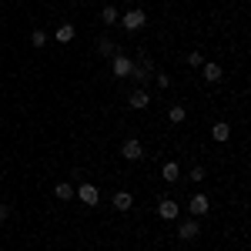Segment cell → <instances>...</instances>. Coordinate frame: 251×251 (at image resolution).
<instances>
[{"instance_id": "1", "label": "cell", "mask_w": 251, "mask_h": 251, "mask_svg": "<svg viewBox=\"0 0 251 251\" xmlns=\"http://www.w3.org/2000/svg\"><path fill=\"white\" fill-rule=\"evenodd\" d=\"M117 24H124V30H131V34H134V30H141V27L148 24V14H144L141 7H131V10H124V14H121Z\"/></svg>"}, {"instance_id": "4", "label": "cell", "mask_w": 251, "mask_h": 251, "mask_svg": "<svg viewBox=\"0 0 251 251\" xmlns=\"http://www.w3.org/2000/svg\"><path fill=\"white\" fill-rule=\"evenodd\" d=\"M188 211H191V218H204V214L211 211V201H208V194H194L191 201H188Z\"/></svg>"}, {"instance_id": "9", "label": "cell", "mask_w": 251, "mask_h": 251, "mask_svg": "<svg viewBox=\"0 0 251 251\" xmlns=\"http://www.w3.org/2000/svg\"><path fill=\"white\" fill-rule=\"evenodd\" d=\"M97 17H100V24H104V27H114L117 20H121V10H117L114 3H104V7H100V14H97Z\"/></svg>"}, {"instance_id": "23", "label": "cell", "mask_w": 251, "mask_h": 251, "mask_svg": "<svg viewBox=\"0 0 251 251\" xmlns=\"http://www.w3.org/2000/svg\"><path fill=\"white\" fill-rule=\"evenodd\" d=\"M7 218H10V208H7V204H0V221H7Z\"/></svg>"}, {"instance_id": "6", "label": "cell", "mask_w": 251, "mask_h": 251, "mask_svg": "<svg viewBox=\"0 0 251 251\" xmlns=\"http://www.w3.org/2000/svg\"><path fill=\"white\" fill-rule=\"evenodd\" d=\"M131 67H134V60H131V57H124V54H114V64H111L114 77H131Z\"/></svg>"}, {"instance_id": "24", "label": "cell", "mask_w": 251, "mask_h": 251, "mask_svg": "<svg viewBox=\"0 0 251 251\" xmlns=\"http://www.w3.org/2000/svg\"><path fill=\"white\" fill-rule=\"evenodd\" d=\"M241 3H248V0H241Z\"/></svg>"}, {"instance_id": "14", "label": "cell", "mask_w": 251, "mask_h": 251, "mask_svg": "<svg viewBox=\"0 0 251 251\" xmlns=\"http://www.w3.org/2000/svg\"><path fill=\"white\" fill-rule=\"evenodd\" d=\"M97 54H104V57H114L117 54V44L111 37H97Z\"/></svg>"}, {"instance_id": "20", "label": "cell", "mask_w": 251, "mask_h": 251, "mask_svg": "<svg viewBox=\"0 0 251 251\" xmlns=\"http://www.w3.org/2000/svg\"><path fill=\"white\" fill-rule=\"evenodd\" d=\"M30 44H34V47H44V44H47V34H44V30H34V34H30Z\"/></svg>"}, {"instance_id": "16", "label": "cell", "mask_w": 251, "mask_h": 251, "mask_svg": "<svg viewBox=\"0 0 251 251\" xmlns=\"http://www.w3.org/2000/svg\"><path fill=\"white\" fill-rule=\"evenodd\" d=\"M54 194H57L60 201H71V198H74V184H71V181H60L57 188H54Z\"/></svg>"}, {"instance_id": "22", "label": "cell", "mask_w": 251, "mask_h": 251, "mask_svg": "<svg viewBox=\"0 0 251 251\" xmlns=\"http://www.w3.org/2000/svg\"><path fill=\"white\" fill-rule=\"evenodd\" d=\"M157 87H171V77L168 74H157Z\"/></svg>"}, {"instance_id": "3", "label": "cell", "mask_w": 251, "mask_h": 251, "mask_svg": "<svg viewBox=\"0 0 251 251\" xmlns=\"http://www.w3.org/2000/svg\"><path fill=\"white\" fill-rule=\"evenodd\" d=\"M198 234H201V218H188V221L177 225V238L181 241H194Z\"/></svg>"}, {"instance_id": "12", "label": "cell", "mask_w": 251, "mask_h": 251, "mask_svg": "<svg viewBox=\"0 0 251 251\" xmlns=\"http://www.w3.org/2000/svg\"><path fill=\"white\" fill-rule=\"evenodd\" d=\"M211 137L214 141H231V124H228V121H214L211 124Z\"/></svg>"}, {"instance_id": "21", "label": "cell", "mask_w": 251, "mask_h": 251, "mask_svg": "<svg viewBox=\"0 0 251 251\" xmlns=\"http://www.w3.org/2000/svg\"><path fill=\"white\" fill-rule=\"evenodd\" d=\"M188 64H191V67H201V64H204V54H201V50H191V54H188Z\"/></svg>"}, {"instance_id": "7", "label": "cell", "mask_w": 251, "mask_h": 251, "mask_svg": "<svg viewBox=\"0 0 251 251\" xmlns=\"http://www.w3.org/2000/svg\"><path fill=\"white\" fill-rule=\"evenodd\" d=\"M177 211H181V208H177V201H174V198H161V201H157V214H161L164 221H174Z\"/></svg>"}, {"instance_id": "10", "label": "cell", "mask_w": 251, "mask_h": 251, "mask_svg": "<svg viewBox=\"0 0 251 251\" xmlns=\"http://www.w3.org/2000/svg\"><path fill=\"white\" fill-rule=\"evenodd\" d=\"M111 204H114L117 211H131V208H134V198H131V191H117L114 198H111Z\"/></svg>"}, {"instance_id": "17", "label": "cell", "mask_w": 251, "mask_h": 251, "mask_svg": "<svg viewBox=\"0 0 251 251\" xmlns=\"http://www.w3.org/2000/svg\"><path fill=\"white\" fill-rule=\"evenodd\" d=\"M201 67H204V80H208V84H218V80H221V67H218V64H201Z\"/></svg>"}, {"instance_id": "25", "label": "cell", "mask_w": 251, "mask_h": 251, "mask_svg": "<svg viewBox=\"0 0 251 251\" xmlns=\"http://www.w3.org/2000/svg\"><path fill=\"white\" fill-rule=\"evenodd\" d=\"M64 3H67V0H64Z\"/></svg>"}, {"instance_id": "19", "label": "cell", "mask_w": 251, "mask_h": 251, "mask_svg": "<svg viewBox=\"0 0 251 251\" xmlns=\"http://www.w3.org/2000/svg\"><path fill=\"white\" fill-rule=\"evenodd\" d=\"M188 181L201 184V181H204V168H201V164H194V168H191V174H188Z\"/></svg>"}, {"instance_id": "18", "label": "cell", "mask_w": 251, "mask_h": 251, "mask_svg": "<svg viewBox=\"0 0 251 251\" xmlns=\"http://www.w3.org/2000/svg\"><path fill=\"white\" fill-rule=\"evenodd\" d=\"M168 121H171V124H184V121H188V111H184L181 104H174L171 111H168Z\"/></svg>"}, {"instance_id": "15", "label": "cell", "mask_w": 251, "mask_h": 251, "mask_svg": "<svg viewBox=\"0 0 251 251\" xmlns=\"http://www.w3.org/2000/svg\"><path fill=\"white\" fill-rule=\"evenodd\" d=\"M74 34H77V30H74V24H60V27H57V44H71Z\"/></svg>"}, {"instance_id": "8", "label": "cell", "mask_w": 251, "mask_h": 251, "mask_svg": "<svg viewBox=\"0 0 251 251\" xmlns=\"http://www.w3.org/2000/svg\"><path fill=\"white\" fill-rule=\"evenodd\" d=\"M127 104H131L134 111H144V107L151 104V94H148L144 87H134V91H131V97H127Z\"/></svg>"}, {"instance_id": "13", "label": "cell", "mask_w": 251, "mask_h": 251, "mask_svg": "<svg viewBox=\"0 0 251 251\" xmlns=\"http://www.w3.org/2000/svg\"><path fill=\"white\" fill-rule=\"evenodd\" d=\"M161 177H164L168 184H177V181H181V168H177V161H168V164L161 168Z\"/></svg>"}, {"instance_id": "5", "label": "cell", "mask_w": 251, "mask_h": 251, "mask_svg": "<svg viewBox=\"0 0 251 251\" xmlns=\"http://www.w3.org/2000/svg\"><path fill=\"white\" fill-rule=\"evenodd\" d=\"M121 154H124V161H141V157H144V144L134 141V137H127V141L121 144Z\"/></svg>"}, {"instance_id": "2", "label": "cell", "mask_w": 251, "mask_h": 251, "mask_svg": "<svg viewBox=\"0 0 251 251\" xmlns=\"http://www.w3.org/2000/svg\"><path fill=\"white\" fill-rule=\"evenodd\" d=\"M74 198H80L87 208H94L97 201H100V191H97V184H91V181H84L80 188H74Z\"/></svg>"}, {"instance_id": "11", "label": "cell", "mask_w": 251, "mask_h": 251, "mask_svg": "<svg viewBox=\"0 0 251 251\" xmlns=\"http://www.w3.org/2000/svg\"><path fill=\"white\" fill-rule=\"evenodd\" d=\"M131 77H134L137 84H144V80L151 77V64H148V60L141 57V60H137V64H134V67H131Z\"/></svg>"}]
</instances>
